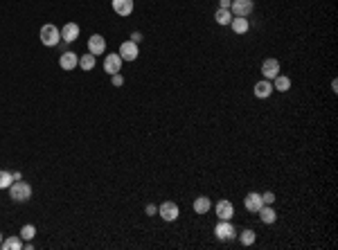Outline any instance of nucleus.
I'll return each instance as SVG.
<instances>
[{
	"label": "nucleus",
	"instance_id": "15",
	"mask_svg": "<svg viewBox=\"0 0 338 250\" xmlns=\"http://www.w3.org/2000/svg\"><path fill=\"white\" fill-rule=\"evenodd\" d=\"M271 93H273V83L268 82V79H262V82H257L255 88H253V95H255L257 99L271 97Z\"/></svg>",
	"mask_w": 338,
	"mask_h": 250
},
{
	"label": "nucleus",
	"instance_id": "7",
	"mask_svg": "<svg viewBox=\"0 0 338 250\" xmlns=\"http://www.w3.org/2000/svg\"><path fill=\"white\" fill-rule=\"evenodd\" d=\"M88 52L93 54V57H99V54L106 52V41L102 34H93L88 39Z\"/></svg>",
	"mask_w": 338,
	"mask_h": 250
},
{
	"label": "nucleus",
	"instance_id": "27",
	"mask_svg": "<svg viewBox=\"0 0 338 250\" xmlns=\"http://www.w3.org/2000/svg\"><path fill=\"white\" fill-rule=\"evenodd\" d=\"M111 77H113L111 82H113V86H115V88H120V86L124 83V77L120 75V72H115V75H111Z\"/></svg>",
	"mask_w": 338,
	"mask_h": 250
},
{
	"label": "nucleus",
	"instance_id": "25",
	"mask_svg": "<svg viewBox=\"0 0 338 250\" xmlns=\"http://www.w3.org/2000/svg\"><path fill=\"white\" fill-rule=\"evenodd\" d=\"M14 183L12 178V171H5V169H0V189H9V185Z\"/></svg>",
	"mask_w": 338,
	"mask_h": 250
},
{
	"label": "nucleus",
	"instance_id": "21",
	"mask_svg": "<svg viewBox=\"0 0 338 250\" xmlns=\"http://www.w3.org/2000/svg\"><path fill=\"white\" fill-rule=\"evenodd\" d=\"M79 68L86 70V72H90V70L95 68V57H93V54H90V52L82 54V57H79Z\"/></svg>",
	"mask_w": 338,
	"mask_h": 250
},
{
	"label": "nucleus",
	"instance_id": "24",
	"mask_svg": "<svg viewBox=\"0 0 338 250\" xmlns=\"http://www.w3.org/2000/svg\"><path fill=\"white\" fill-rule=\"evenodd\" d=\"M255 239H257L255 230H241V234H239L241 246H253V244H255Z\"/></svg>",
	"mask_w": 338,
	"mask_h": 250
},
{
	"label": "nucleus",
	"instance_id": "26",
	"mask_svg": "<svg viewBox=\"0 0 338 250\" xmlns=\"http://www.w3.org/2000/svg\"><path fill=\"white\" fill-rule=\"evenodd\" d=\"M262 201H264V205H273L275 203V194L273 192H264L262 194Z\"/></svg>",
	"mask_w": 338,
	"mask_h": 250
},
{
	"label": "nucleus",
	"instance_id": "32",
	"mask_svg": "<svg viewBox=\"0 0 338 250\" xmlns=\"http://www.w3.org/2000/svg\"><path fill=\"white\" fill-rule=\"evenodd\" d=\"M23 248H27V250H32V248H34V244H32V241H25V244H23Z\"/></svg>",
	"mask_w": 338,
	"mask_h": 250
},
{
	"label": "nucleus",
	"instance_id": "18",
	"mask_svg": "<svg viewBox=\"0 0 338 250\" xmlns=\"http://www.w3.org/2000/svg\"><path fill=\"white\" fill-rule=\"evenodd\" d=\"M230 27H232L234 34H246V32L251 29V23H248V18L232 16V21H230Z\"/></svg>",
	"mask_w": 338,
	"mask_h": 250
},
{
	"label": "nucleus",
	"instance_id": "5",
	"mask_svg": "<svg viewBox=\"0 0 338 250\" xmlns=\"http://www.w3.org/2000/svg\"><path fill=\"white\" fill-rule=\"evenodd\" d=\"M120 57H122V61H135L138 59V54H140V47H138V43L133 41H124L122 45H120Z\"/></svg>",
	"mask_w": 338,
	"mask_h": 250
},
{
	"label": "nucleus",
	"instance_id": "14",
	"mask_svg": "<svg viewBox=\"0 0 338 250\" xmlns=\"http://www.w3.org/2000/svg\"><path fill=\"white\" fill-rule=\"evenodd\" d=\"M111 5L117 16H131L133 12V0H111Z\"/></svg>",
	"mask_w": 338,
	"mask_h": 250
},
{
	"label": "nucleus",
	"instance_id": "4",
	"mask_svg": "<svg viewBox=\"0 0 338 250\" xmlns=\"http://www.w3.org/2000/svg\"><path fill=\"white\" fill-rule=\"evenodd\" d=\"M158 214L163 216V221L171 223V221H176V219L181 216V209H178V205H176L174 201H165V203L158 208Z\"/></svg>",
	"mask_w": 338,
	"mask_h": 250
},
{
	"label": "nucleus",
	"instance_id": "22",
	"mask_svg": "<svg viewBox=\"0 0 338 250\" xmlns=\"http://www.w3.org/2000/svg\"><path fill=\"white\" fill-rule=\"evenodd\" d=\"M214 18H216V23L219 25H230V21H232V12H230V9H216Z\"/></svg>",
	"mask_w": 338,
	"mask_h": 250
},
{
	"label": "nucleus",
	"instance_id": "3",
	"mask_svg": "<svg viewBox=\"0 0 338 250\" xmlns=\"http://www.w3.org/2000/svg\"><path fill=\"white\" fill-rule=\"evenodd\" d=\"M255 9V2L253 0H232V5H230V12L232 16H241V18H248Z\"/></svg>",
	"mask_w": 338,
	"mask_h": 250
},
{
	"label": "nucleus",
	"instance_id": "13",
	"mask_svg": "<svg viewBox=\"0 0 338 250\" xmlns=\"http://www.w3.org/2000/svg\"><path fill=\"white\" fill-rule=\"evenodd\" d=\"M59 65H61V70H65V72H72V70L79 65V57H77L75 52H63L61 59H59Z\"/></svg>",
	"mask_w": 338,
	"mask_h": 250
},
{
	"label": "nucleus",
	"instance_id": "20",
	"mask_svg": "<svg viewBox=\"0 0 338 250\" xmlns=\"http://www.w3.org/2000/svg\"><path fill=\"white\" fill-rule=\"evenodd\" d=\"M0 248L2 250H21L23 248V239H21V234H16V237H7Z\"/></svg>",
	"mask_w": 338,
	"mask_h": 250
},
{
	"label": "nucleus",
	"instance_id": "12",
	"mask_svg": "<svg viewBox=\"0 0 338 250\" xmlns=\"http://www.w3.org/2000/svg\"><path fill=\"white\" fill-rule=\"evenodd\" d=\"M79 39V25L77 23H65L61 27V41L65 43H75Z\"/></svg>",
	"mask_w": 338,
	"mask_h": 250
},
{
	"label": "nucleus",
	"instance_id": "2",
	"mask_svg": "<svg viewBox=\"0 0 338 250\" xmlns=\"http://www.w3.org/2000/svg\"><path fill=\"white\" fill-rule=\"evenodd\" d=\"M39 36H41V43L43 45H47V47H57L59 43H61V29H59L57 25H52V23L43 25Z\"/></svg>",
	"mask_w": 338,
	"mask_h": 250
},
{
	"label": "nucleus",
	"instance_id": "30",
	"mask_svg": "<svg viewBox=\"0 0 338 250\" xmlns=\"http://www.w3.org/2000/svg\"><path fill=\"white\" fill-rule=\"evenodd\" d=\"M156 212H158V208H156V205H147V214H156Z\"/></svg>",
	"mask_w": 338,
	"mask_h": 250
},
{
	"label": "nucleus",
	"instance_id": "9",
	"mask_svg": "<svg viewBox=\"0 0 338 250\" xmlns=\"http://www.w3.org/2000/svg\"><path fill=\"white\" fill-rule=\"evenodd\" d=\"M262 205H264V201H262V194H257V192H248V194H246V198H244V208L248 209V212H253V214H257Z\"/></svg>",
	"mask_w": 338,
	"mask_h": 250
},
{
	"label": "nucleus",
	"instance_id": "1",
	"mask_svg": "<svg viewBox=\"0 0 338 250\" xmlns=\"http://www.w3.org/2000/svg\"><path fill=\"white\" fill-rule=\"evenodd\" d=\"M9 198L16 201V203L29 201V198H32V185L25 181H14L12 185H9Z\"/></svg>",
	"mask_w": 338,
	"mask_h": 250
},
{
	"label": "nucleus",
	"instance_id": "31",
	"mask_svg": "<svg viewBox=\"0 0 338 250\" xmlns=\"http://www.w3.org/2000/svg\"><path fill=\"white\" fill-rule=\"evenodd\" d=\"M12 178H14V181H21L23 176H21V171H12Z\"/></svg>",
	"mask_w": 338,
	"mask_h": 250
},
{
	"label": "nucleus",
	"instance_id": "10",
	"mask_svg": "<svg viewBox=\"0 0 338 250\" xmlns=\"http://www.w3.org/2000/svg\"><path fill=\"white\" fill-rule=\"evenodd\" d=\"M216 216L221 219V221H230L234 216V205L228 201V198H223V201H219L216 203Z\"/></svg>",
	"mask_w": 338,
	"mask_h": 250
},
{
	"label": "nucleus",
	"instance_id": "23",
	"mask_svg": "<svg viewBox=\"0 0 338 250\" xmlns=\"http://www.w3.org/2000/svg\"><path fill=\"white\" fill-rule=\"evenodd\" d=\"M34 237H36V226H32V223H25V226L21 228V239H23V241H32Z\"/></svg>",
	"mask_w": 338,
	"mask_h": 250
},
{
	"label": "nucleus",
	"instance_id": "8",
	"mask_svg": "<svg viewBox=\"0 0 338 250\" xmlns=\"http://www.w3.org/2000/svg\"><path fill=\"white\" fill-rule=\"evenodd\" d=\"M214 234L216 239H221V241H228V239H234V226L230 221H219L214 228Z\"/></svg>",
	"mask_w": 338,
	"mask_h": 250
},
{
	"label": "nucleus",
	"instance_id": "28",
	"mask_svg": "<svg viewBox=\"0 0 338 250\" xmlns=\"http://www.w3.org/2000/svg\"><path fill=\"white\" fill-rule=\"evenodd\" d=\"M232 0H219V9H230Z\"/></svg>",
	"mask_w": 338,
	"mask_h": 250
},
{
	"label": "nucleus",
	"instance_id": "19",
	"mask_svg": "<svg viewBox=\"0 0 338 250\" xmlns=\"http://www.w3.org/2000/svg\"><path fill=\"white\" fill-rule=\"evenodd\" d=\"M273 90H277V93H286V90H291V79L286 75H277L273 79Z\"/></svg>",
	"mask_w": 338,
	"mask_h": 250
},
{
	"label": "nucleus",
	"instance_id": "33",
	"mask_svg": "<svg viewBox=\"0 0 338 250\" xmlns=\"http://www.w3.org/2000/svg\"><path fill=\"white\" fill-rule=\"evenodd\" d=\"M2 241H5V237H2V232H0V246H2Z\"/></svg>",
	"mask_w": 338,
	"mask_h": 250
},
{
	"label": "nucleus",
	"instance_id": "29",
	"mask_svg": "<svg viewBox=\"0 0 338 250\" xmlns=\"http://www.w3.org/2000/svg\"><path fill=\"white\" fill-rule=\"evenodd\" d=\"M131 41H133V43H140L142 41V34H140V32H133V34H131Z\"/></svg>",
	"mask_w": 338,
	"mask_h": 250
},
{
	"label": "nucleus",
	"instance_id": "17",
	"mask_svg": "<svg viewBox=\"0 0 338 250\" xmlns=\"http://www.w3.org/2000/svg\"><path fill=\"white\" fill-rule=\"evenodd\" d=\"M192 208H194V212H196V214H208V212L212 209V201L208 196H198V198H194Z\"/></svg>",
	"mask_w": 338,
	"mask_h": 250
},
{
	"label": "nucleus",
	"instance_id": "16",
	"mask_svg": "<svg viewBox=\"0 0 338 250\" xmlns=\"http://www.w3.org/2000/svg\"><path fill=\"white\" fill-rule=\"evenodd\" d=\"M259 219H262V223H266V226H273L275 221H277V212L273 209V205H262L259 208Z\"/></svg>",
	"mask_w": 338,
	"mask_h": 250
},
{
	"label": "nucleus",
	"instance_id": "6",
	"mask_svg": "<svg viewBox=\"0 0 338 250\" xmlns=\"http://www.w3.org/2000/svg\"><path fill=\"white\" fill-rule=\"evenodd\" d=\"M262 75H264V79L273 82L275 77L280 75V61H277V59H264V63H262Z\"/></svg>",
	"mask_w": 338,
	"mask_h": 250
},
{
	"label": "nucleus",
	"instance_id": "11",
	"mask_svg": "<svg viewBox=\"0 0 338 250\" xmlns=\"http://www.w3.org/2000/svg\"><path fill=\"white\" fill-rule=\"evenodd\" d=\"M104 70L108 72V75H115V72H120L122 70V57L120 54H106L104 59Z\"/></svg>",
	"mask_w": 338,
	"mask_h": 250
}]
</instances>
